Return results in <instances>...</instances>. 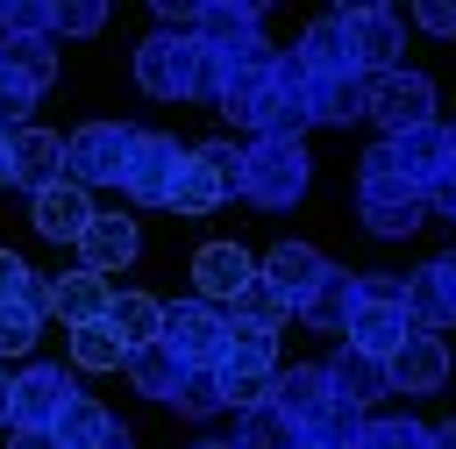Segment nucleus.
<instances>
[{
	"label": "nucleus",
	"instance_id": "f257e3e1",
	"mask_svg": "<svg viewBox=\"0 0 456 449\" xmlns=\"http://www.w3.org/2000/svg\"><path fill=\"white\" fill-rule=\"evenodd\" d=\"M221 114H228V121H242L249 135H285V143H299V135L314 128V107H306V71H299V57H285V50H278V64H271L264 78H242V86H228V93H221Z\"/></svg>",
	"mask_w": 456,
	"mask_h": 449
},
{
	"label": "nucleus",
	"instance_id": "f03ea898",
	"mask_svg": "<svg viewBox=\"0 0 456 449\" xmlns=\"http://www.w3.org/2000/svg\"><path fill=\"white\" fill-rule=\"evenodd\" d=\"M306 178H314V164H306V150L299 143H285V135H256L249 150H242V200L249 207H292L299 192H306Z\"/></svg>",
	"mask_w": 456,
	"mask_h": 449
},
{
	"label": "nucleus",
	"instance_id": "7ed1b4c3",
	"mask_svg": "<svg viewBox=\"0 0 456 449\" xmlns=\"http://www.w3.org/2000/svg\"><path fill=\"white\" fill-rule=\"evenodd\" d=\"M356 214H363L370 235H413L428 221V200L413 185H399L378 150H363V164H356Z\"/></svg>",
	"mask_w": 456,
	"mask_h": 449
},
{
	"label": "nucleus",
	"instance_id": "20e7f679",
	"mask_svg": "<svg viewBox=\"0 0 456 449\" xmlns=\"http://www.w3.org/2000/svg\"><path fill=\"white\" fill-rule=\"evenodd\" d=\"M200 78H207L200 36H150L135 50V86L150 100H200Z\"/></svg>",
	"mask_w": 456,
	"mask_h": 449
},
{
	"label": "nucleus",
	"instance_id": "39448f33",
	"mask_svg": "<svg viewBox=\"0 0 456 449\" xmlns=\"http://www.w3.org/2000/svg\"><path fill=\"white\" fill-rule=\"evenodd\" d=\"M128 143H135L128 121H86V128H71V135H64V178L86 185V192H93V185H121Z\"/></svg>",
	"mask_w": 456,
	"mask_h": 449
},
{
	"label": "nucleus",
	"instance_id": "423d86ee",
	"mask_svg": "<svg viewBox=\"0 0 456 449\" xmlns=\"http://www.w3.org/2000/svg\"><path fill=\"white\" fill-rule=\"evenodd\" d=\"M385 135H406V128H428L435 121V78L428 71H378L370 78V107H363Z\"/></svg>",
	"mask_w": 456,
	"mask_h": 449
},
{
	"label": "nucleus",
	"instance_id": "0eeeda50",
	"mask_svg": "<svg viewBox=\"0 0 456 449\" xmlns=\"http://www.w3.org/2000/svg\"><path fill=\"white\" fill-rule=\"evenodd\" d=\"M178 164H185L178 135H164V128H135V143H128V164H121V192H128L135 207H164V200H171V178H178Z\"/></svg>",
	"mask_w": 456,
	"mask_h": 449
},
{
	"label": "nucleus",
	"instance_id": "6e6552de",
	"mask_svg": "<svg viewBox=\"0 0 456 449\" xmlns=\"http://www.w3.org/2000/svg\"><path fill=\"white\" fill-rule=\"evenodd\" d=\"M221 335H228V314H221V306H207V299H171L157 342H164L185 371H207V363L221 356Z\"/></svg>",
	"mask_w": 456,
	"mask_h": 449
},
{
	"label": "nucleus",
	"instance_id": "1a4fd4ad",
	"mask_svg": "<svg viewBox=\"0 0 456 449\" xmlns=\"http://www.w3.org/2000/svg\"><path fill=\"white\" fill-rule=\"evenodd\" d=\"M378 157L392 164V178H399V185H413V192L428 200V192H435V178L449 171L442 121H428V128H406V135H385V143H378Z\"/></svg>",
	"mask_w": 456,
	"mask_h": 449
},
{
	"label": "nucleus",
	"instance_id": "9d476101",
	"mask_svg": "<svg viewBox=\"0 0 456 449\" xmlns=\"http://www.w3.org/2000/svg\"><path fill=\"white\" fill-rule=\"evenodd\" d=\"M335 14H342V29H349V43H356V64H363V78H378V71H399L406 21H399L392 7H335Z\"/></svg>",
	"mask_w": 456,
	"mask_h": 449
},
{
	"label": "nucleus",
	"instance_id": "9b49d317",
	"mask_svg": "<svg viewBox=\"0 0 456 449\" xmlns=\"http://www.w3.org/2000/svg\"><path fill=\"white\" fill-rule=\"evenodd\" d=\"M64 178V135H50V128H7V185H21L28 200L43 192V185H57Z\"/></svg>",
	"mask_w": 456,
	"mask_h": 449
},
{
	"label": "nucleus",
	"instance_id": "f8f14e48",
	"mask_svg": "<svg viewBox=\"0 0 456 449\" xmlns=\"http://www.w3.org/2000/svg\"><path fill=\"white\" fill-rule=\"evenodd\" d=\"M192 278H200V299H207V306H235V299L256 285V257H249L242 242H200Z\"/></svg>",
	"mask_w": 456,
	"mask_h": 449
},
{
	"label": "nucleus",
	"instance_id": "ddd939ff",
	"mask_svg": "<svg viewBox=\"0 0 456 449\" xmlns=\"http://www.w3.org/2000/svg\"><path fill=\"white\" fill-rule=\"evenodd\" d=\"M385 378H392V392H406V399H420V392H442L449 385V342L442 335H406L392 356H385Z\"/></svg>",
	"mask_w": 456,
	"mask_h": 449
},
{
	"label": "nucleus",
	"instance_id": "4468645a",
	"mask_svg": "<svg viewBox=\"0 0 456 449\" xmlns=\"http://www.w3.org/2000/svg\"><path fill=\"white\" fill-rule=\"evenodd\" d=\"M71 392H78V385L64 378V363H28V371L14 378V392H7V428H50Z\"/></svg>",
	"mask_w": 456,
	"mask_h": 449
},
{
	"label": "nucleus",
	"instance_id": "2eb2a0df",
	"mask_svg": "<svg viewBox=\"0 0 456 449\" xmlns=\"http://www.w3.org/2000/svg\"><path fill=\"white\" fill-rule=\"evenodd\" d=\"M321 271H328V257H321L314 242H278V249L256 264V285H264V292H271V299L292 314V306L314 292V278H321Z\"/></svg>",
	"mask_w": 456,
	"mask_h": 449
},
{
	"label": "nucleus",
	"instance_id": "dca6fc26",
	"mask_svg": "<svg viewBox=\"0 0 456 449\" xmlns=\"http://www.w3.org/2000/svg\"><path fill=\"white\" fill-rule=\"evenodd\" d=\"M135 249H142V228L128 221V214H100L93 207V221L78 228V271H121V264H135Z\"/></svg>",
	"mask_w": 456,
	"mask_h": 449
},
{
	"label": "nucleus",
	"instance_id": "f3484780",
	"mask_svg": "<svg viewBox=\"0 0 456 449\" xmlns=\"http://www.w3.org/2000/svg\"><path fill=\"white\" fill-rule=\"evenodd\" d=\"M342 335H349V349H363V356H392L406 335H413V321H406V306L399 299H356L349 306V321H342Z\"/></svg>",
	"mask_w": 456,
	"mask_h": 449
},
{
	"label": "nucleus",
	"instance_id": "a211bd4d",
	"mask_svg": "<svg viewBox=\"0 0 456 449\" xmlns=\"http://www.w3.org/2000/svg\"><path fill=\"white\" fill-rule=\"evenodd\" d=\"M356 299H363V278L342 271V264H328V271L314 278V292L292 306V321H306V328H321V335H342V321H349Z\"/></svg>",
	"mask_w": 456,
	"mask_h": 449
},
{
	"label": "nucleus",
	"instance_id": "6ab92c4d",
	"mask_svg": "<svg viewBox=\"0 0 456 449\" xmlns=\"http://www.w3.org/2000/svg\"><path fill=\"white\" fill-rule=\"evenodd\" d=\"M321 371H328V392H335L342 406H356V413H370V406L392 392L385 363H378V356H363V349H349V342H342V349H335Z\"/></svg>",
	"mask_w": 456,
	"mask_h": 449
},
{
	"label": "nucleus",
	"instance_id": "aec40b11",
	"mask_svg": "<svg viewBox=\"0 0 456 449\" xmlns=\"http://www.w3.org/2000/svg\"><path fill=\"white\" fill-rule=\"evenodd\" d=\"M28 221H36V235H50V242H78V228L93 221V192L71 185V178H57V185H43V192L28 200Z\"/></svg>",
	"mask_w": 456,
	"mask_h": 449
},
{
	"label": "nucleus",
	"instance_id": "412c9836",
	"mask_svg": "<svg viewBox=\"0 0 456 449\" xmlns=\"http://www.w3.org/2000/svg\"><path fill=\"white\" fill-rule=\"evenodd\" d=\"M121 428H114V413L93 399V392H71L64 406H57V420H50V442L57 449H107Z\"/></svg>",
	"mask_w": 456,
	"mask_h": 449
},
{
	"label": "nucleus",
	"instance_id": "4be33fe9",
	"mask_svg": "<svg viewBox=\"0 0 456 449\" xmlns=\"http://www.w3.org/2000/svg\"><path fill=\"white\" fill-rule=\"evenodd\" d=\"M107 306H114V278H100V271H64V278H50V314H64L71 328L107 321Z\"/></svg>",
	"mask_w": 456,
	"mask_h": 449
},
{
	"label": "nucleus",
	"instance_id": "5701e85b",
	"mask_svg": "<svg viewBox=\"0 0 456 449\" xmlns=\"http://www.w3.org/2000/svg\"><path fill=\"white\" fill-rule=\"evenodd\" d=\"M214 371H256V378H271V371H278V328H256V321H228Z\"/></svg>",
	"mask_w": 456,
	"mask_h": 449
},
{
	"label": "nucleus",
	"instance_id": "b1692460",
	"mask_svg": "<svg viewBox=\"0 0 456 449\" xmlns=\"http://www.w3.org/2000/svg\"><path fill=\"white\" fill-rule=\"evenodd\" d=\"M328 399H335V392H328V371H321V363L271 371V406H278V413H292V428H299V420H314Z\"/></svg>",
	"mask_w": 456,
	"mask_h": 449
},
{
	"label": "nucleus",
	"instance_id": "393cba45",
	"mask_svg": "<svg viewBox=\"0 0 456 449\" xmlns=\"http://www.w3.org/2000/svg\"><path fill=\"white\" fill-rule=\"evenodd\" d=\"M264 36V7L256 0H207L200 7V43L221 50V43H256Z\"/></svg>",
	"mask_w": 456,
	"mask_h": 449
},
{
	"label": "nucleus",
	"instance_id": "a878e982",
	"mask_svg": "<svg viewBox=\"0 0 456 449\" xmlns=\"http://www.w3.org/2000/svg\"><path fill=\"white\" fill-rule=\"evenodd\" d=\"M306 107H314V121H356L363 107H370V78L363 71H349V78H306Z\"/></svg>",
	"mask_w": 456,
	"mask_h": 449
},
{
	"label": "nucleus",
	"instance_id": "bb28decb",
	"mask_svg": "<svg viewBox=\"0 0 456 449\" xmlns=\"http://www.w3.org/2000/svg\"><path fill=\"white\" fill-rule=\"evenodd\" d=\"M107 328H114L128 349H142V342H157V335H164V299H150V292H114Z\"/></svg>",
	"mask_w": 456,
	"mask_h": 449
},
{
	"label": "nucleus",
	"instance_id": "cd10ccee",
	"mask_svg": "<svg viewBox=\"0 0 456 449\" xmlns=\"http://www.w3.org/2000/svg\"><path fill=\"white\" fill-rule=\"evenodd\" d=\"M0 71H14L28 93H50V78H57V43H50V36H21V43H0Z\"/></svg>",
	"mask_w": 456,
	"mask_h": 449
},
{
	"label": "nucleus",
	"instance_id": "c85d7f7f",
	"mask_svg": "<svg viewBox=\"0 0 456 449\" xmlns=\"http://www.w3.org/2000/svg\"><path fill=\"white\" fill-rule=\"evenodd\" d=\"M178 378H185V363H178L164 342H142V349H128V385H135V392H150V399H171V392H178Z\"/></svg>",
	"mask_w": 456,
	"mask_h": 449
},
{
	"label": "nucleus",
	"instance_id": "c756f323",
	"mask_svg": "<svg viewBox=\"0 0 456 449\" xmlns=\"http://www.w3.org/2000/svg\"><path fill=\"white\" fill-rule=\"evenodd\" d=\"M292 442H299V428H292V413H278L271 399L235 413V449H292Z\"/></svg>",
	"mask_w": 456,
	"mask_h": 449
},
{
	"label": "nucleus",
	"instance_id": "7c9ffc66",
	"mask_svg": "<svg viewBox=\"0 0 456 449\" xmlns=\"http://www.w3.org/2000/svg\"><path fill=\"white\" fill-rule=\"evenodd\" d=\"M221 200H228V192H221V178L185 150V164H178V178H171V200H164V207H178V214H214Z\"/></svg>",
	"mask_w": 456,
	"mask_h": 449
},
{
	"label": "nucleus",
	"instance_id": "2f4dec72",
	"mask_svg": "<svg viewBox=\"0 0 456 449\" xmlns=\"http://www.w3.org/2000/svg\"><path fill=\"white\" fill-rule=\"evenodd\" d=\"M71 363L78 371H121L128 363V342L107 321H86V328H71Z\"/></svg>",
	"mask_w": 456,
	"mask_h": 449
},
{
	"label": "nucleus",
	"instance_id": "473e14b6",
	"mask_svg": "<svg viewBox=\"0 0 456 449\" xmlns=\"http://www.w3.org/2000/svg\"><path fill=\"white\" fill-rule=\"evenodd\" d=\"M171 406H178L185 420H214V413H228V399H221V371H214V363H207V371H185L178 392H171Z\"/></svg>",
	"mask_w": 456,
	"mask_h": 449
},
{
	"label": "nucleus",
	"instance_id": "72a5a7b5",
	"mask_svg": "<svg viewBox=\"0 0 456 449\" xmlns=\"http://www.w3.org/2000/svg\"><path fill=\"white\" fill-rule=\"evenodd\" d=\"M356 449H435V435L420 420H399V413H378L356 428Z\"/></svg>",
	"mask_w": 456,
	"mask_h": 449
},
{
	"label": "nucleus",
	"instance_id": "f704fd0d",
	"mask_svg": "<svg viewBox=\"0 0 456 449\" xmlns=\"http://www.w3.org/2000/svg\"><path fill=\"white\" fill-rule=\"evenodd\" d=\"M36 328H43V314L36 306H0V356H28L36 349Z\"/></svg>",
	"mask_w": 456,
	"mask_h": 449
},
{
	"label": "nucleus",
	"instance_id": "c9c22d12",
	"mask_svg": "<svg viewBox=\"0 0 456 449\" xmlns=\"http://www.w3.org/2000/svg\"><path fill=\"white\" fill-rule=\"evenodd\" d=\"M93 29H107L100 0H57L50 7V36H93Z\"/></svg>",
	"mask_w": 456,
	"mask_h": 449
},
{
	"label": "nucleus",
	"instance_id": "e433bc0d",
	"mask_svg": "<svg viewBox=\"0 0 456 449\" xmlns=\"http://www.w3.org/2000/svg\"><path fill=\"white\" fill-rule=\"evenodd\" d=\"M192 157H200V164H207V171L221 178V192L235 200V185H242V150H235V143H200Z\"/></svg>",
	"mask_w": 456,
	"mask_h": 449
},
{
	"label": "nucleus",
	"instance_id": "4c0bfd02",
	"mask_svg": "<svg viewBox=\"0 0 456 449\" xmlns=\"http://www.w3.org/2000/svg\"><path fill=\"white\" fill-rule=\"evenodd\" d=\"M221 399L242 413V406H264L271 399V378H256V371H221Z\"/></svg>",
	"mask_w": 456,
	"mask_h": 449
},
{
	"label": "nucleus",
	"instance_id": "58836bf2",
	"mask_svg": "<svg viewBox=\"0 0 456 449\" xmlns=\"http://www.w3.org/2000/svg\"><path fill=\"white\" fill-rule=\"evenodd\" d=\"M43 93H28L14 71H0V128H28V107H36Z\"/></svg>",
	"mask_w": 456,
	"mask_h": 449
},
{
	"label": "nucleus",
	"instance_id": "ea45409f",
	"mask_svg": "<svg viewBox=\"0 0 456 449\" xmlns=\"http://www.w3.org/2000/svg\"><path fill=\"white\" fill-rule=\"evenodd\" d=\"M228 321H256V328H278V321H285V306H278L264 285H249V292L235 299V314H228Z\"/></svg>",
	"mask_w": 456,
	"mask_h": 449
},
{
	"label": "nucleus",
	"instance_id": "a19ab883",
	"mask_svg": "<svg viewBox=\"0 0 456 449\" xmlns=\"http://www.w3.org/2000/svg\"><path fill=\"white\" fill-rule=\"evenodd\" d=\"M28 285H36V271H28L14 249H0V306H14V299L28 306Z\"/></svg>",
	"mask_w": 456,
	"mask_h": 449
},
{
	"label": "nucleus",
	"instance_id": "79ce46f5",
	"mask_svg": "<svg viewBox=\"0 0 456 449\" xmlns=\"http://www.w3.org/2000/svg\"><path fill=\"white\" fill-rule=\"evenodd\" d=\"M413 21H420L428 36H456V0H420Z\"/></svg>",
	"mask_w": 456,
	"mask_h": 449
},
{
	"label": "nucleus",
	"instance_id": "37998d69",
	"mask_svg": "<svg viewBox=\"0 0 456 449\" xmlns=\"http://www.w3.org/2000/svg\"><path fill=\"white\" fill-rule=\"evenodd\" d=\"M428 278L442 285V299H449V314H456V249H449V257H435V264H428Z\"/></svg>",
	"mask_w": 456,
	"mask_h": 449
},
{
	"label": "nucleus",
	"instance_id": "c03bdc74",
	"mask_svg": "<svg viewBox=\"0 0 456 449\" xmlns=\"http://www.w3.org/2000/svg\"><path fill=\"white\" fill-rule=\"evenodd\" d=\"M7 449H57L50 428H7Z\"/></svg>",
	"mask_w": 456,
	"mask_h": 449
},
{
	"label": "nucleus",
	"instance_id": "a18cd8bd",
	"mask_svg": "<svg viewBox=\"0 0 456 449\" xmlns=\"http://www.w3.org/2000/svg\"><path fill=\"white\" fill-rule=\"evenodd\" d=\"M435 435V449H456V420H442V428H428Z\"/></svg>",
	"mask_w": 456,
	"mask_h": 449
},
{
	"label": "nucleus",
	"instance_id": "49530a36",
	"mask_svg": "<svg viewBox=\"0 0 456 449\" xmlns=\"http://www.w3.org/2000/svg\"><path fill=\"white\" fill-rule=\"evenodd\" d=\"M442 150H449V171H456V121H442Z\"/></svg>",
	"mask_w": 456,
	"mask_h": 449
},
{
	"label": "nucleus",
	"instance_id": "de8ad7c7",
	"mask_svg": "<svg viewBox=\"0 0 456 449\" xmlns=\"http://www.w3.org/2000/svg\"><path fill=\"white\" fill-rule=\"evenodd\" d=\"M7 392H14V378L0 371V428H7Z\"/></svg>",
	"mask_w": 456,
	"mask_h": 449
},
{
	"label": "nucleus",
	"instance_id": "09e8293b",
	"mask_svg": "<svg viewBox=\"0 0 456 449\" xmlns=\"http://www.w3.org/2000/svg\"><path fill=\"white\" fill-rule=\"evenodd\" d=\"M292 449H335V442H306V435H299V442H292ZM342 449H356V442H342Z\"/></svg>",
	"mask_w": 456,
	"mask_h": 449
},
{
	"label": "nucleus",
	"instance_id": "8fccbe9b",
	"mask_svg": "<svg viewBox=\"0 0 456 449\" xmlns=\"http://www.w3.org/2000/svg\"><path fill=\"white\" fill-rule=\"evenodd\" d=\"M0 185H7V128H0Z\"/></svg>",
	"mask_w": 456,
	"mask_h": 449
},
{
	"label": "nucleus",
	"instance_id": "3c124183",
	"mask_svg": "<svg viewBox=\"0 0 456 449\" xmlns=\"http://www.w3.org/2000/svg\"><path fill=\"white\" fill-rule=\"evenodd\" d=\"M192 449H235V442H214V435H207V442H192Z\"/></svg>",
	"mask_w": 456,
	"mask_h": 449
},
{
	"label": "nucleus",
	"instance_id": "603ef678",
	"mask_svg": "<svg viewBox=\"0 0 456 449\" xmlns=\"http://www.w3.org/2000/svg\"><path fill=\"white\" fill-rule=\"evenodd\" d=\"M107 449H128V435H114V442H107Z\"/></svg>",
	"mask_w": 456,
	"mask_h": 449
}]
</instances>
